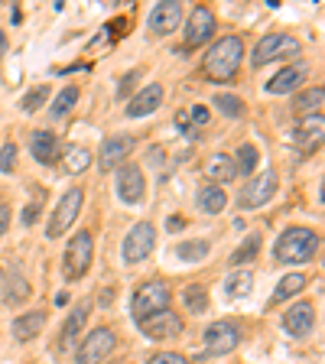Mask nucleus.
<instances>
[{"instance_id": "nucleus-1", "label": "nucleus", "mask_w": 325, "mask_h": 364, "mask_svg": "<svg viewBox=\"0 0 325 364\" xmlns=\"http://www.w3.org/2000/svg\"><path fill=\"white\" fill-rule=\"evenodd\" d=\"M319 244L322 237L312 228H286L280 237H276L274 254L280 263H306L319 254Z\"/></svg>"}, {"instance_id": "nucleus-2", "label": "nucleus", "mask_w": 325, "mask_h": 364, "mask_svg": "<svg viewBox=\"0 0 325 364\" xmlns=\"http://www.w3.org/2000/svg\"><path fill=\"white\" fill-rule=\"evenodd\" d=\"M241 59H244V39L241 36H224L208 49L205 56V72L215 82H228L238 75Z\"/></svg>"}, {"instance_id": "nucleus-3", "label": "nucleus", "mask_w": 325, "mask_h": 364, "mask_svg": "<svg viewBox=\"0 0 325 364\" xmlns=\"http://www.w3.org/2000/svg\"><path fill=\"white\" fill-rule=\"evenodd\" d=\"M300 52H302V43L296 39V36L270 33V36H264V39L254 46L250 62L260 68V65H270V62H276V59H293V56H300Z\"/></svg>"}, {"instance_id": "nucleus-4", "label": "nucleus", "mask_w": 325, "mask_h": 364, "mask_svg": "<svg viewBox=\"0 0 325 364\" xmlns=\"http://www.w3.org/2000/svg\"><path fill=\"white\" fill-rule=\"evenodd\" d=\"M82 205H85V192H82V186L69 189V192L59 199V205L52 208L49 225H46V234H49V237H62V234H65V231L72 228V221L78 218V212H82Z\"/></svg>"}, {"instance_id": "nucleus-5", "label": "nucleus", "mask_w": 325, "mask_h": 364, "mask_svg": "<svg viewBox=\"0 0 325 364\" xmlns=\"http://www.w3.org/2000/svg\"><path fill=\"white\" fill-rule=\"evenodd\" d=\"M91 257H94V241L88 231H78L75 237L69 241V247H65V280H82L88 273V267H91Z\"/></svg>"}, {"instance_id": "nucleus-6", "label": "nucleus", "mask_w": 325, "mask_h": 364, "mask_svg": "<svg viewBox=\"0 0 325 364\" xmlns=\"http://www.w3.org/2000/svg\"><path fill=\"white\" fill-rule=\"evenodd\" d=\"M162 309H170V289H166V283H144V287L134 293V303H130V313H134V319L144 322L146 315L153 313H162Z\"/></svg>"}, {"instance_id": "nucleus-7", "label": "nucleus", "mask_w": 325, "mask_h": 364, "mask_svg": "<svg viewBox=\"0 0 325 364\" xmlns=\"http://www.w3.org/2000/svg\"><path fill=\"white\" fill-rule=\"evenodd\" d=\"M156 247V228L150 221H137L130 234L124 237V263H140L153 254Z\"/></svg>"}, {"instance_id": "nucleus-8", "label": "nucleus", "mask_w": 325, "mask_h": 364, "mask_svg": "<svg viewBox=\"0 0 325 364\" xmlns=\"http://www.w3.org/2000/svg\"><path fill=\"white\" fill-rule=\"evenodd\" d=\"M117 345V335L111 329H94L82 345H78V355H75V364H104V358L114 351Z\"/></svg>"}, {"instance_id": "nucleus-9", "label": "nucleus", "mask_w": 325, "mask_h": 364, "mask_svg": "<svg viewBox=\"0 0 325 364\" xmlns=\"http://www.w3.org/2000/svg\"><path fill=\"white\" fill-rule=\"evenodd\" d=\"M276 172L274 170H267V172H260L257 179H250L248 186L241 189V195H238V205L241 208H260V205H267L270 199L276 195Z\"/></svg>"}, {"instance_id": "nucleus-10", "label": "nucleus", "mask_w": 325, "mask_h": 364, "mask_svg": "<svg viewBox=\"0 0 325 364\" xmlns=\"http://www.w3.org/2000/svg\"><path fill=\"white\" fill-rule=\"evenodd\" d=\"M241 345V329L234 322H212L205 329V355H228Z\"/></svg>"}, {"instance_id": "nucleus-11", "label": "nucleus", "mask_w": 325, "mask_h": 364, "mask_svg": "<svg viewBox=\"0 0 325 364\" xmlns=\"http://www.w3.org/2000/svg\"><path fill=\"white\" fill-rule=\"evenodd\" d=\"M140 332H144L146 339H176V335H182V315L179 313H172V309H162V313H153V315H146L144 322H137Z\"/></svg>"}, {"instance_id": "nucleus-12", "label": "nucleus", "mask_w": 325, "mask_h": 364, "mask_svg": "<svg viewBox=\"0 0 325 364\" xmlns=\"http://www.w3.org/2000/svg\"><path fill=\"white\" fill-rule=\"evenodd\" d=\"M137 146V140L127 134H114V137H104L101 144V153H98V166H101V172H111L117 170V166H124V160L130 156V150Z\"/></svg>"}, {"instance_id": "nucleus-13", "label": "nucleus", "mask_w": 325, "mask_h": 364, "mask_svg": "<svg viewBox=\"0 0 325 364\" xmlns=\"http://www.w3.org/2000/svg\"><path fill=\"white\" fill-rule=\"evenodd\" d=\"M144 192H146V182H144V170H140L137 163H124V166H117V195H120V202L137 205V202H144Z\"/></svg>"}, {"instance_id": "nucleus-14", "label": "nucleus", "mask_w": 325, "mask_h": 364, "mask_svg": "<svg viewBox=\"0 0 325 364\" xmlns=\"http://www.w3.org/2000/svg\"><path fill=\"white\" fill-rule=\"evenodd\" d=\"M215 33V13L208 7H192L186 20V46L189 49H198V46H205Z\"/></svg>"}, {"instance_id": "nucleus-15", "label": "nucleus", "mask_w": 325, "mask_h": 364, "mask_svg": "<svg viewBox=\"0 0 325 364\" xmlns=\"http://www.w3.org/2000/svg\"><path fill=\"white\" fill-rule=\"evenodd\" d=\"M182 23V4L179 0H162L150 10V30L153 36H170L172 30H179Z\"/></svg>"}, {"instance_id": "nucleus-16", "label": "nucleus", "mask_w": 325, "mask_h": 364, "mask_svg": "<svg viewBox=\"0 0 325 364\" xmlns=\"http://www.w3.org/2000/svg\"><path fill=\"white\" fill-rule=\"evenodd\" d=\"M283 329L296 335V339H306L309 332L316 329V306L312 303H296L293 309H286L283 315Z\"/></svg>"}, {"instance_id": "nucleus-17", "label": "nucleus", "mask_w": 325, "mask_h": 364, "mask_svg": "<svg viewBox=\"0 0 325 364\" xmlns=\"http://www.w3.org/2000/svg\"><path fill=\"white\" fill-rule=\"evenodd\" d=\"M30 153H33L36 163L52 166V163L59 160V137L52 134V130H33L30 134Z\"/></svg>"}, {"instance_id": "nucleus-18", "label": "nucleus", "mask_w": 325, "mask_h": 364, "mask_svg": "<svg viewBox=\"0 0 325 364\" xmlns=\"http://www.w3.org/2000/svg\"><path fill=\"white\" fill-rule=\"evenodd\" d=\"M88 313H91V303H78V309L65 319V329H62V335H59V351H72V348L78 345V335L85 329Z\"/></svg>"}, {"instance_id": "nucleus-19", "label": "nucleus", "mask_w": 325, "mask_h": 364, "mask_svg": "<svg viewBox=\"0 0 325 364\" xmlns=\"http://www.w3.org/2000/svg\"><path fill=\"white\" fill-rule=\"evenodd\" d=\"M160 104H162V85L156 82V85H146L137 98H130L127 118H146V114H153Z\"/></svg>"}, {"instance_id": "nucleus-20", "label": "nucleus", "mask_w": 325, "mask_h": 364, "mask_svg": "<svg viewBox=\"0 0 325 364\" xmlns=\"http://www.w3.org/2000/svg\"><path fill=\"white\" fill-rule=\"evenodd\" d=\"M302 82H306V68L290 65V68H283L280 75H274L270 82H267V92L270 94H286V92H296Z\"/></svg>"}, {"instance_id": "nucleus-21", "label": "nucleus", "mask_w": 325, "mask_h": 364, "mask_svg": "<svg viewBox=\"0 0 325 364\" xmlns=\"http://www.w3.org/2000/svg\"><path fill=\"white\" fill-rule=\"evenodd\" d=\"M43 329H46V313L43 309H36V313L17 315V322H13V339L17 341H33Z\"/></svg>"}, {"instance_id": "nucleus-22", "label": "nucleus", "mask_w": 325, "mask_h": 364, "mask_svg": "<svg viewBox=\"0 0 325 364\" xmlns=\"http://www.w3.org/2000/svg\"><path fill=\"white\" fill-rule=\"evenodd\" d=\"M205 176L212 179V182H234V176H238L234 156H228V153H215V156H208Z\"/></svg>"}, {"instance_id": "nucleus-23", "label": "nucleus", "mask_w": 325, "mask_h": 364, "mask_svg": "<svg viewBox=\"0 0 325 364\" xmlns=\"http://www.w3.org/2000/svg\"><path fill=\"white\" fill-rule=\"evenodd\" d=\"M33 289H30V280L23 277L20 270H10L7 280H4V303L7 306H20L26 296H30Z\"/></svg>"}, {"instance_id": "nucleus-24", "label": "nucleus", "mask_w": 325, "mask_h": 364, "mask_svg": "<svg viewBox=\"0 0 325 364\" xmlns=\"http://www.w3.org/2000/svg\"><path fill=\"white\" fill-rule=\"evenodd\" d=\"M322 101H325V88H322V85L306 88L302 94H296L293 111H296L300 118H312V114H322Z\"/></svg>"}, {"instance_id": "nucleus-25", "label": "nucleus", "mask_w": 325, "mask_h": 364, "mask_svg": "<svg viewBox=\"0 0 325 364\" xmlns=\"http://www.w3.org/2000/svg\"><path fill=\"white\" fill-rule=\"evenodd\" d=\"M322 130H325V120L322 114H312V118H302V124L296 127V134H293V140L300 146H312L322 140Z\"/></svg>"}, {"instance_id": "nucleus-26", "label": "nucleus", "mask_w": 325, "mask_h": 364, "mask_svg": "<svg viewBox=\"0 0 325 364\" xmlns=\"http://www.w3.org/2000/svg\"><path fill=\"white\" fill-rule=\"evenodd\" d=\"M224 205H228V195H224L218 186H202L198 189V208H202L205 215L224 212Z\"/></svg>"}, {"instance_id": "nucleus-27", "label": "nucleus", "mask_w": 325, "mask_h": 364, "mask_svg": "<svg viewBox=\"0 0 325 364\" xmlns=\"http://www.w3.org/2000/svg\"><path fill=\"white\" fill-rule=\"evenodd\" d=\"M302 289H306V277L302 273H286L274 289V303H286L290 296H300Z\"/></svg>"}, {"instance_id": "nucleus-28", "label": "nucleus", "mask_w": 325, "mask_h": 364, "mask_svg": "<svg viewBox=\"0 0 325 364\" xmlns=\"http://www.w3.org/2000/svg\"><path fill=\"white\" fill-rule=\"evenodd\" d=\"M176 257H179L182 263H198L208 257V241L205 237H192V241H182L179 247H176Z\"/></svg>"}, {"instance_id": "nucleus-29", "label": "nucleus", "mask_w": 325, "mask_h": 364, "mask_svg": "<svg viewBox=\"0 0 325 364\" xmlns=\"http://www.w3.org/2000/svg\"><path fill=\"white\" fill-rule=\"evenodd\" d=\"M224 289H228L231 299H244L250 289H254V277H250L248 270H234L231 277H228V283H224Z\"/></svg>"}, {"instance_id": "nucleus-30", "label": "nucleus", "mask_w": 325, "mask_h": 364, "mask_svg": "<svg viewBox=\"0 0 325 364\" xmlns=\"http://www.w3.org/2000/svg\"><path fill=\"white\" fill-rule=\"evenodd\" d=\"M182 299H186V309H189V313H196V315L208 313V289H205V287L192 283V287L182 293Z\"/></svg>"}, {"instance_id": "nucleus-31", "label": "nucleus", "mask_w": 325, "mask_h": 364, "mask_svg": "<svg viewBox=\"0 0 325 364\" xmlns=\"http://www.w3.org/2000/svg\"><path fill=\"white\" fill-rule=\"evenodd\" d=\"M75 104H78V88L69 85V88H62V92L56 94V101H52L49 114H52V118H65V114H69Z\"/></svg>"}, {"instance_id": "nucleus-32", "label": "nucleus", "mask_w": 325, "mask_h": 364, "mask_svg": "<svg viewBox=\"0 0 325 364\" xmlns=\"http://www.w3.org/2000/svg\"><path fill=\"white\" fill-rule=\"evenodd\" d=\"M88 166H91V153H88L85 146H72V150L65 153V170L69 172H85Z\"/></svg>"}, {"instance_id": "nucleus-33", "label": "nucleus", "mask_w": 325, "mask_h": 364, "mask_svg": "<svg viewBox=\"0 0 325 364\" xmlns=\"http://www.w3.org/2000/svg\"><path fill=\"white\" fill-rule=\"evenodd\" d=\"M257 251H260V234H250V237H244V244H241L238 251H234V254H231V263H254Z\"/></svg>"}, {"instance_id": "nucleus-34", "label": "nucleus", "mask_w": 325, "mask_h": 364, "mask_svg": "<svg viewBox=\"0 0 325 364\" xmlns=\"http://www.w3.org/2000/svg\"><path fill=\"white\" fill-rule=\"evenodd\" d=\"M212 104L222 111L224 118H241V114H244V101H241V98H234V94H215Z\"/></svg>"}, {"instance_id": "nucleus-35", "label": "nucleus", "mask_w": 325, "mask_h": 364, "mask_svg": "<svg viewBox=\"0 0 325 364\" xmlns=\"http://www.w3.org/2000/svg\"><path fill=\"white\" fill-rule=\"evenodd\" d=\"M234 160H238L234 166H238V176H241V172H254L260 156H257V150L250 144H244V146H238V156H234Z\"/></svg>"}, {"instance_id": "nucleus-36", "label": "nucleus", "mask_w": 325, "mask_h": 364, "mask_svg": "<svg viewBox=\"0 0 325 364\" xmlns=\"http://www.w3.org/2000/svg\"><path fill=\"white\" fill-rule=\"evenodd\" d=\"M46 98H49V88H46V85L33 88V92H26V94H23V111H26V114L39 111V108L46 104Z\"/></svg>"}, {"instance_id": "nucleus-37", "label": "nucleus", "mask_w": 325, "mask_h": 364, "mask_svg": "<svg viewBox=\"0 0 325 364\" xmlns=\"http://www.w3.org/2000/svg\"><path fill=\"white\" fill-rule=\"evenodd\" d=\"M17 170V144H4L0 150V172H13Z\"/></svg>"}, {"instance_id": "nucleus-38", "label": "nucleus", "mask_w": 325, "mask_h": 364, "mask_svg": "<svg viewBox=\"0 0 325 364\" xmlns=\"http://www.w3.org/2000/svg\"><path fill=\"white\" fill-rule=\"evenodd\" d=\"M186 114H189V120H192V127H196V130H202L208 124V108H205V104H192Z\"/></svg>"}, {"instance_id": "nucleus-39", "label": "nucleus", "mask_w": 325, "mask_h": 364, "mask_svg": "<svg viewBox=\"0 0 325 364\" xmlns=\"http://www.w3.org/2000/svg\"><path fill=\"white\" fill-rule=\"evenodd\" d=\"M146 364H189V361L182 355H176V351H156Z\"/></svg>"}, {"instance_id": "nucleus-40", "label": "nucleus", "mask_w": 325, "mask_h": 364, "mask_svg": "<svg viewBox=\"0 0 325 364\" xmlns=\"http://www.w3.org/2000/svg\"><path fill=\"white\" fill-rule=\"evenodd\" d=\"M176 127H179L186 137H192V140H196V137H198V130L192 127V120H189V114H186V111H179V114H176Z\"/></svg>"}, {"instance_id": "nucleus-41", "label": "nucleus", "mask_w": 325, "mask_h": 364, "mask_svg": "<svg viewBox=\"0 0 325 364\" xmlns=\"http://www.w3.org/2000/svg\"><path fill=\"white\" fill-rule=\"evenodd\" d=\"M7 228H10V208L0 202V237L7 234Z\"/></svg>"}, {"instance_id": "nucleus-42", "label": "nucleus", "mask_w": 325, "mask_h": 364, "mask_svg": "<svg viewBox=\"0 0 325 364\" xmlns=\"http://www.w3.org/2000/svg\"><path fill=\"white\" fill-rule=\"evenodd\" d=\"M36 215H39V205H30V208L23 212V225H26V228H30V225L36 221Z\"/></svg>"}, {"instance_id": "nucleus-43", "label": "nucleus", "mask_w": 325, "mask_h": 364, "mask_svg": "<svg viewBox=\"0 0 325 364\" xmlns=\"http://www.w3.org/2000/svg\"><path fill=\"white\" fill-rule=\"evenodd\" d=\"M134 78H137L134 72H130V75H124V82H120V94H127V88H130V82H134Z\"/></svg>"}, {"instance_id": "nucleus-44", "label": "nucleus", "mask_w": 325, "mask_h": 364, "mask_svg": "<svg viewBox=\"0 0 325 364\" xmlns=\"http://www.w3.org/2000/svg\"><path fill=\"white\" fill-rule=\"evenodd\" d=\"M166 228H170V231H179V228H182V218H170V221H166Z\"/></svg>"}, {"instance_id": "nucleus-45", "label": "nucleus", "mask_w": 325, "mask_h": 364, "mask_svg": "<svg viewBox=\"0 0 325 364\" xmlns=\"http://www.w3.org/2000/svg\"><path fill=\"white\" fill-rule=\"evenodd\" d=\"M98 303H101V306H108V303H111V289H108V293H104V289H101V296H98Z\"/></svg>"}, {"instance_id": "nucleus-46", "label": "nucleus", "mask_w": 325, "mask_h": 364, "mask_svg": "<svg viewBox=\"0 0 325 364\" xmlns=\"http://www.w3.org/2000/svg\"><path fill=\"white\" fill-rule=\"evenodd\" d=\"M4 49H7V36H4V30H0V56H4Z\"/></svg>"}]
</instances>
